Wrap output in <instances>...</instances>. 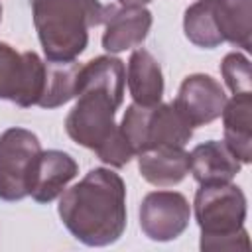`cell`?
<instances>
[{
  "label": "cell",
  "instance_id": "6da1fadb",
  "mask_svg": "<svg viewBox=\"0 0 252 252\" xmlns=\"http://www.w3.org/2000/svg\"><path fill=\"white\" fill-rule=\"evenodd\" d=\"M63 226L85 246H110L126 230V183L110 167H93L59 195Z\"/></svg>",
  "mask_w": 252,
  "mask_h": 252
},
{
  "label": "cell",
  "instance_id": "7a4b0ae2",
  "mask_svg": "<svg viewBox=\"0 0 252 252\" xmlns=\"http://www.w3.org/2000/svg\"><path fill=\"white\" fill-rule=\"evenodd\" d=\"M126 65L114 55H98L81 63L75 106L65 118L67 136L94 154L118 134L116 110L124 100Z\"/></svg>",
  "mask_w": 252,
  "mask_h": 252
},
{
  "label": "cell",
  "instance_id": "3957f363",
  "mask_svg": "<svg viewBox=\"0 0 252 252\" xmlns=\"http://www.w3.org/2000/svg\"><path fill=\"white\" fill-rule=\"evenodd\" d=\"M33 28L45 61L69 63L89 45V30L104 22L98 0H30Z\"/></svg>",
  "mask_w": 252,
  "mask_h": 252
},
{
  "label": "cell",
  "instance_id": "277c9868",
  "mask_svg": "<svg viewBox=\"0 0 252 252\" xmlns=\"http://www.w3.org/2000/svg\"><path fill=\"white\" fill-rule=\"evenodd\" d=\"M246 213V195L232 181L199 185L191 209L201 230L199 248L203 252L250 250L248 230L244 228Z\"/></svg>",
  "mask_w": 252,
  "mask_h": 252
},
{
  "label": "cell",
  "instance_id": "5b68a950",
  "mask_svg": "<svg viewBox=\"0 0 252 252\" xmlns=\"http://www.w3.org/2000/svg\"><path fill=\"white\" fill-rule=\"evenodd\" d=\"M118 128L134 156L159 146L185 148L193 138V126L179 114L173 102H158L152 106L132 102L126 106Z\"/></svg>",
  "mask_w": 252,
  "mask_h": 252
},
{
  "label": "cell",
  "instance_id": "8992f818",
  "mask_svg": "<svg viewBox=\"0 0 252 252\" xmlns=\"http://www.w3.org/2000/svg\"><path fill=\"white\" fill-rule=\"evenodd\" d=\"M41 152L39 138L28 128H8L0 134V199L8 203L30 195L35 159Z\"/></svg>",
  "mask_w": 252,
  "mask_h": 252
},
{
  "label": "cell",
  "instance_id": "52a82bcc",
  "mask_svg": "<svg viewBox=\"0 0 252 252\" xmlns=\"http://www.w3.org/2000/svg\"><path fill=\"white\" fill-rule=\"evenodd\" d=\"M45 61L35 51H18L0 41V100L37 106L45 89Z\"/></svg>",
  "mask_w": 252,
  "mask_h": 252
},
{
  "label": "cell",
  "instance_id": "ba28073f",
  "mask_svg": "<svg viewBox=\"0 0 252 252\" xmlns=\"http://www.w3.org/2000/svg\"><path fill=\"white\" fill-rule=\"evenodd\" d=\"M144 236L154 242H171L185 232L191 220V205L179 191H150L138 211Z\"/></svg>",
  "mask_w": 252,
  "mask_h": 252
},
{
  "label": "cell",
  "instance_id": "9c48e42d",
  "mask_svg": "<svg viewBox=\"0 0 252 252\" xmlns=\"http://www.w3.org/2000/svg\"><path fill=\"white\" fill-rule=\"evenodd\" d=\"M224 104V89L217 79L207 73L187 75L179 85L177 96L173 100V106L193 128L207 126L220 118Z\"/></svg>",
  "mask_w": 252,
  "mask_h": 252
},
{
  "label": "cell",
  "instance_id": "30bf717a",
  "mask_svg": "<svg viewBox=\"0 0 252 252\" xmlns=\"http://www.w3.org/2000/svg\"><path fill=\"white\" fill-rule=\"evenodd\" d=\"M102 24H104L102 47L112 55L142 45L152 30L154 18L146 6L126 8V6L108 4Z\"/></svg>",
  "mask_w": 252,
  "mask_h": 252
},
{
  "label": "cell",
  "instance_id": "8fae6325",
  "mask_svg": "<svg viewBox=\"0 0 252 252\" xmlns=\"http://www.w3.org/2000/svg\"><path fill=\"white\" fill-rule=\"evenodd\" d=\"M79 163L63 150H41L30 181V195L35 203L47 205L55 201L67 185L77 177Z\"/></svg>",
  "mask_w": 252,
  "mask_h": 252
},
{
  "label": "cell",
  "instance_id": "7c38bea8",
  "mask_svg": "<svg viewBox=\"0 0 252 252\" xmlns=\"http://www.w3.org/2000/svg\"><path fill=\"white\" fill-rule=\"evenodd\" d=\"M240 167V159L220 140H207L189 152V173L199 185L232 181Z\"/></svg>",
  "mask_w": 252,
  "mask_h": 252
},
{
  "label": "cell",
  "instance_id": "4fadbf2b",
  "mask_svg": "<svg viewBox=\"0 0 252 252\" xmlns=\"http://www.w3.org/2000/svg\"><path fill=\"white\" fill-rule=\"evenodd\" d=\"M140 175L156 187L179 185L189 173V152L181 146H159L136 156Z\"/></svg>",
  "mask_w": 252,
  "mask_h": 252
},
{
  "label": "cell",
  "instance_id": "5bb4252c",
  "mask_svg": "<svg viewBox=\"0 0 252 252\" xmlns=\"http://www.w3.org/2000/svg\"><path fill=\"white\" fill-rule=\"evenodd\" d=\"M224 144L242 165L252 161V93L232 94L222 108Z\"/></svg>",
  "mask_w": 252,
  "mask_h": 252
},
{
  "label": "cell",
  "instance_id": "9a60e30c",
  "mask_svg": "<svg viewBox=\"0 0 252 252\" xmlns=\"http://www.w3.org/2000/svg\"><path fill=\"white\" fill-rule=\"evenodd\" d=\"M126 85L132 102L152 106L161 102L163 96V73L158 59L144 47L134 49L126 65Z\"/></svg>",
  "mask_w": 252,
  "mask_h": 252
},
{
  "label": "cell",
  "instance_id": "2e32d148",
  "mask_svg": "<svg viewBox=\"0 0 252 252\" xmlns=\"http://www.w3.org/2000/svg\"><path fill=\"white\" fill-rule=\"evenodd\" d=\"M215 12L222 41L248 53L252 49V0H215Z\"/></svg>",
  "mask_w": 252,
  "mask_h": 252
},
{
  "label": "cell",
  "instance_id": "e0dca14e",
  "mask_svg": "<svg viewBox=\"0 0 252 252\" xmlns=\"http://www.w3.org/2000/svg\"><path fill=\"white\" fill-rule=\"evenodd\" d=\"M183 32L185 37L203 49H215L222 43L219 26L215 0H195L183 14Z\"/></svg>",
  "mask_w": 252,
  "mask_h": 252
},
{
  "label": "cell",
  "instance_id": "ac0fdd59",
  "mask_svg": "<svg viewBox=\"0 0 252 252\" xmlns=\"http://www.w3.org/2000/svg\"><path fill=\"white\" fill-rule=\"evenodd\" d=\"M45 89L37 102L41 108H57L75 98L77 93V73L81 63H49L45 61Z\"/></svg>",
  "mask_w": 252,
  "mask_h": 252
},
{
  "label": "cell",
  "instance_id": "d6986e66",
  "mask_svg": "<svg viewBox=\"0 0 252 252\" xmlns=\"http://www.w3.org/2000/svg\"><path fill=\"white\" fill-rule=\"evenodd\" d=\"M220 75L232 94L252 93L250 59L240 51H230L220 61Z\"/></svg>",
  "mask_w": 252,
  "mask_h": 252
},
{
  "label": "cell",
  "instance_id": "ffe728a7",
  "mask_svg": "<svg viewBox=\"0 0 252 252\" xmlns=\"http://www.w3.org/2000/svg\"><path fill=\"white\" fill-rule=\"evenodd\" d=\"M152 0H118L120 6H126V8H136V6H146L150 4Z\"/></svg>",
  "mask_w": 252,
  "mask_h": 252
},
{
  "label": "cell",
  "instance_id": "44dd1931",
  "mask_svg": "<svg viewBox=\"0 0 252 252\" xmlns=\"http://www.w3.org/2000/svg\"><path fill=\"white\" fill-rule=\"evenodd\" d=\"M0 22H2V4H0Z\"/></svg>",
  "mask_w": 252,
  "mask_h": 252
}]
</instances>
